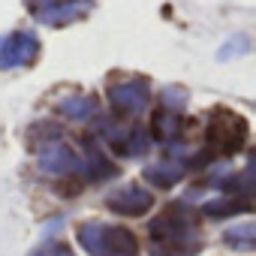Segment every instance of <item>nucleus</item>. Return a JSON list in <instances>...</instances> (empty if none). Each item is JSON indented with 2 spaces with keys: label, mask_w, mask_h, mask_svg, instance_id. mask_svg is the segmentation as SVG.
<instances>
[{
  "label": "nucleus",
  "mask_w": 256,
  "mask_h": 256,
  "mask_svg": "<svg viewBox=\"0 0 256 256\" xmlns=\"http://www.w3.org/2000/svg\"><path fill=\"white\" fill-rule=\"evenodd\" d=\"M30 256H72V250L66 244H58V241H46L42 247H36Z\"/></svg>",
  "instance_id": "obj_14"
},
{
  "label": "nucleus",
  "mask_w": 256,
  "mask_h": 256,
  "mask_svg": "<svg viewBox=\"0 0 256 256\" xmlns=\"http://www.w3.org/2000/svg\"><path fill=\"white\" fill-rule=\"evenodd\" d=\"M28 10L34 12L36 22L60 28L84 18L90 12V0H28Z\"/></svg>",
  "instance_id": "obj_5"
},
{
  "label": "nucleus",
  "mask_w": 256,
  "mask_h": 256,
  "mask_svg": "<svg viewBox=\"0 0 256 256\" xmlns=\"http://www.w3.org/2000/svg\"><path fill=\"white\" fill-rule=\"evenodd\" d=\"M208 151L211 157H229L235 151H241V145L247 142V120L229 108H214V114L208 118Z\"/></svg>",
  "instance_id": "obj_3"
},
{
  "label": "nucleus",
  "mask_w": 256,
  "mask_h": 256,
  "mask_svg": "<svg viewBox=\"0 0 256 256\" xmlns=\"http://www.w3.org/2000/svg\"><path fill=\"white\" fill-rule=\"evenodd\" d=\"M253 223H247V226H235V229H229L226 232V244H232L235 250H250L253 247Z\"/></svg>",
  "instance_id": "obj_12"
},
{
  "label": "nucleus",
  "mask_w": 256,
  "mask_h": 256,
  "mask_svg": "<svg viewBox=\"0 0 256 256\" xmlns=\"http://www.w3.org/2000/svg\"><path fill=\"white\" fill-rule=\"evenodd\" d=\"M58 108H60V114H66L72 120H94L96 112H100L90 96H66V100H60Z\"/></svg>",
  "instance_id": "obj_11"
},
{
  "label": "nucleus",
  "mask_w": 256,
  "mask_h": 256,
  "mask_svg": "<svg viewBox=\"0 0 256 256\" xmlns=\"http://www.w3.org/2000/svg\"><path fill=\"white\" fill-rule=\"evenodd\" d=\"M184 172H187V163H184V157L178 154V157H166V160H160V163L145 166V181H151V184H157V187H172V184H178V181L184 178Z\"/></svg>",
  "instance_id": "obj_10"
},
{
  "label": "nucleus",
  "mask_w": 256,
  "mask_h": 256,
  "mask_svg": "<svg viewBox=\"0 0 256 256\" xmlns=\"http://www.w3.org/2000/svg\"><path fill=\"white\" fill-rule=\"evenodd\" d=\"M78 244L90 256H136L139 253V241L130 229L112 226L102 220L82 223L78 226Z\"/></svg>",
  "instance_id": "obj_2"
},
{
  "label": "nucleus",
  "mask_w": 256,
  "mask_h": 256,
  "mask_svg": "<svg viewBox=\"0 0 256 256\" xmlns=\"http://www.w3.org/2000/svg\"><path fill=\"white\" fill-rule=\"evenodd\" d=\"M106 205L112 208V211H118V214H145L148 208H154V196H151V190H145L142 184H120V187H114L108 196H106Z\"/></svg>",
  "instance_id": "obj_8"
},
{
  "label": "nucleus",
  "mask_w": 256,
  "mask_h": 256,
  "mask_svg": "<svg viewBox=\"0 0 256 256\" xmlns=\"http://www.w3.org/2000/svg\"><path fill=\"white\" fill-rule=\"evenodd\" d=\"M151 235L154 244H163L181 256L199 250V229H196V217L187 205H169L154 223H151Z\"/></svg>",
  "instance_id": "obj_1"
},
{
  "label": "nucleus",
  "mask_w": 256,
  "mask_h": 256,
  "mask_svg": "<svg viewBox=\"0 0 256 256\" xmlns=\"http://www.w3.org/2000/svg\"><path fill=\"white\" fill-rule=\"evenodd\" d=\"M40 58V40L30 30H12L0 36V70L30 66Z\"/></svg>",
  "instance_id": "obj_6"
},
{
  "label": "nucleus",
  "mask_w": 256,
  "mask_h": 256,
  "mask_svg": "<svg viewBox=\"0 0 256 256\" xmlns=\"http://www.w3.org/2000/svg\"><path fill=\"white\" fill-rule=\"evenodd\" d=\"M181 130H184V114L169 106H160L154 114V139L163 142L166 148H172L181 139Z\"/></svg>",
  "instance_id": "obj_9"
},
{
  "label": "nucleus",
  "mask_w": 256,
  "mask_h": 256,
  "mask_svg": "<svg viewBox=\"0 0 256 256\" xmlns=\"http://www.w3.org/2000/svg\"><path fill=\"white\" fill-rule=\"evenodd\" d=\"M100 136L114 157H145L151 148L145 130H139L133 124H120V120H102Z\"/></svg>",
  "instance_id": "obj_4"
},
{
  "label": "nucleus",
  "mask_w": 256,
  "mask_h": 256,
  "mask_svg": "<svg viewBox=\"0 0 256 256\" xmlns=\"http://www.w3.org/2000/svg\"><path fill=\"white\" fill-rule=\"evenodd\" d=\"M154 256H181V253H175V250H169L163 244H154Z\"/></svg>",
  "instance_id": "obj_15"
},
{
  "label": "nucleus",
  "mask_w": 256,
  "mask_h": 256,
  "mask_svg": "<svg viewBox=\"0 0 256 256\" xmlns=\"http://www.w3.org/2000/svg\"><path fill=\"white\" fill-rule=\"evenodd\" d=\"M160 106H169V108H175V112H184V106H187V90H184V88H166V90L160 94Z\"/></svg>",
  "instance_id": "obj_13"
},
{
  "label": "nucleus",
  "mask_w": 256,
  "mask_h": 256,
  "mask_svg": "<svg viewBox=\"0 0 256 256\" xmlns=\"http://www.w3.org/2000/svg\"><path fill=\"white\" fill-rule=\"evenodd\" d=\"M108 102L120 118H136L148 108L151 102V88L145 78H130V82H120L108 88Z\"/></svg>",
  "instance_id": "obj_7"
}]
</instances>
